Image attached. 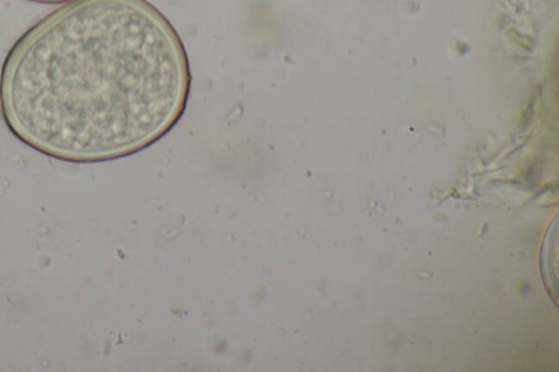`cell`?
<instances>
[{
    "mask_svg": "<svg viewBox=\"0 0 559 372\" xmlns=\"http://www.w3.org/2000/svg\"><path fill=\"white\" fill-rule=\"evenodd\" d=\"M28 1L38 2V3H62V2L71 1V0H28Z\"/></svg>",
    "mask_w": 559,
    "mask_h": 372,
    "instance_id": "2",
    "label": "cell"
},
{
    "mask_svg": "<svg viewBox=\"0 0 559 372\" xmlns=\"http://www.w3.org/2000/svg\"><path fill=\"white\" fill-rule=\"evenodd\" d=\"M189 59L146 0H71L26 31L0 73L2 118L49 157L98 163L142 151L183 115Z\"/></svg>",
    "mask_w": 559,
    "mask_h": 372,
    "instance_id": "1",
    "label": "cell"
}]
</instances>
